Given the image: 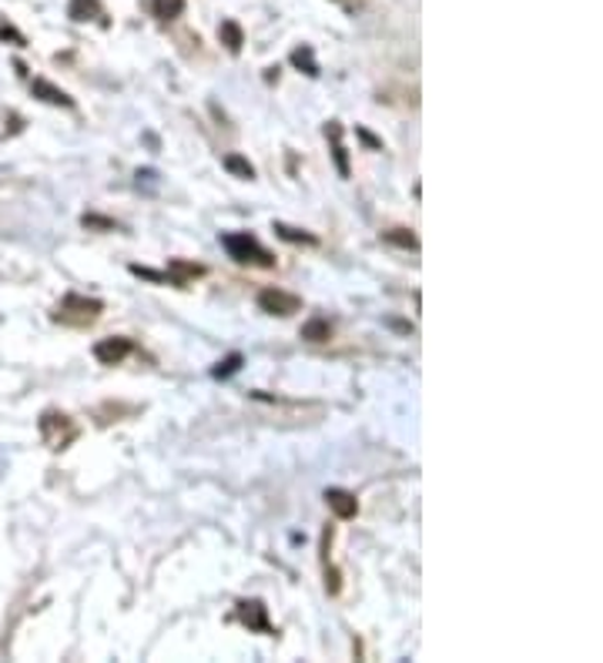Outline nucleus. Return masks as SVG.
<instances>
[{"label":"nucleus","instance_id":"obj_1","mask_svg":"<svg viewBox=\"0 0 603 663\" xmlns=\"http://www.w3.org/2000/svg\"><path fill=\"white\" fill-rule=\"evenodd\" d=\"M101 316H104V301H101V298H91V295H81V292H68V295L54 306V312H50L54 322L75 325V329L94 325Z\"/></svg>","mask_w":603,"mask_h":663},{"label":"nucleus","instance_id":"obj_2","mask_svg":"<svg viewBox=\"0 0 603 663\" xmlns=\"http://www.w3.org/2000/svg\"><path fill=\"white\" fill-rule=\"evenodd\" d=\"M221 249L238 265H255V268H275V255L262 245V241L249 231H225Z\"/></svg>","mask_w":603,"mask_h":663},{"label":"nucleus","instance_id":"obj_3","mask_svg":"<svg viewBox=\"0 0 603 663\" xmlns=\"http://www.w3.org/2000/svg\"><path fill=\"white\" fill-rule=\"evenodd\" d=\"M37 430H41V439L50 446V449H68L75 439H78V422L68 415V412H57V409H47L44 415H41V422H37Z\"/></svg>","mask_w":603,"mask_h":663},{"label":"nucleus","instance_id":"obj_4","mask_svg":"<svg viewBox=\"0 0 603 663\" xmlns=\"http://www.w3.org/2000/svg\"><path fill=\"white\" fill-rule=\"evenodd\" d=\"M255 301H259V309H262L265 316H278V319H288V316H295V312L302 309V298H298V295L282 292V288H275V285L262 288Z\"/></svg>","mask_w":603,"mask_h":663},{"label":"nucleus","instance_id":"obj_5","mask_svg":"<svg viewBox=\"0 0 603 663\" xmlns=\"http://www.w3.org/2000/svg\"><path fill=\"white\" fill-rule=\"evenodd\" d=\"M94 358L101 362V366H121L132 352H135V342L128 335H107L101 342H94Z\"/></svg>","mask_w":603,"mask_h":663},{"label":"nucleus","instance_id":"obj_6","mask_svg":"<svg viewBox=\"0 0 603 663\" xmlns=\"http://www.w3.org/2000/svg\"><path fill=\"white\" fill-rule=\"evenodd\" d=\"M238 620L246 624L249 630H255V633L275 637V627L269 620V607L262 599H238Z\"/></svg>","mask_w":603,"mask_h":663},{"label":"nucleus","instance_id":"obj_7","mask_svg":"<svg viewBox=\"0 0 603 663\" xmlns=\"http://www.w3.org/2000/svg\"><path fill=\"white\" fill-rule=\"evenodd\" d=\"M208 268L205 265H198V262H189V259H171L168 262V268H164V275H168V285H174V288H189L195 278H202Z\"/></svg>","mask_w":603,"mask_h":663},{"label":"nucleus","instance_id":"obj_8","mask_svg":"<svg viewBox=\"0 0 603 663\" xmlns=\"http://www.w3.org/2000/svg\"><path fill=\"white\" fill-rule=\"evenodd\" d=\"M342 135H345L342 121H329V125H326V138H329V145H332L335 171H339V178H349V174H352V164H349V151H345V145H342Z\"/></svg>","mask_w":603,"mask_h":663},{"label":"nucleus","instance_id":"obj_9","mask_svg":"<svg viewBox=\"0 0 603 663\" xmlns=\"http://www.w3.org/2000/svg\"><path fill=\"white\" fill-rule=\"evenodd\" d=\"M326 506L339 516V519H352L359 513V500L349 493V490H339V487H329L326 490Z\"/></svg>","mask_w":603,"mask_h":663},{"label":"nucleus","instance_id":"obj_10","mask_svg":"<svg viewBox=\"0 0 603 663\" xmlns=\"http://www.w3.org/2000/svg\"><path fill=\"white\" fill-rule=\"evenodd\" d=\"M31 91H34V98H41L44 104H54V107H75V98H71L68 91H60L57 84H50V81H44V78L31 81Z\"/></svg>","mask_w":603,"mask_h":663},{"label":"nucleus","instance_id":"obj_11","mask_svg":"<svg viewBox=\"0 0 603 663\" xmlns=\"http://www.w3.org/2000/svg\"><path fill=\"white\" fill-rule=\"evenodd\" d=\"M272 231L282 238V241H288V245H319V235H312V231H306V228H295V225H285V221H275L272 225Z\"/></svg>","mask_w":603,"mask_h":663},{"label":"nucleus","instance_id":"obj_12","mask_svg":"<svg viewBox=\"0 0 603 663\" xmlns=\"http://www.w3.org/2000/svg\"><path fill=\"white\" fill-rule=\"evenodd\" d=\"M68 18H71V21H78V24H84V21H101V24H107V21H104V8H101V0H71Z\"/></svg>","mask_w":603,"mask_h":663},{"label":"nucleus","instance_id":"obj_13","mask_svg":"<svg viewBox=\"0 0 603 663\" xmlns=\"http://www.w3.org/2000/svg\"><path fill=\"white\" fill-rule=\"evenodd\" d=\"M383 241H386V245L406 249V252H419V238H416L412 228H386V231H383Z\"/></svg>","mask_w":603,"mask_h":663},{"label":"nucleus","instance_id":"obj_14","mask_svg":"<svg viewBox=\"0 0 603 663\" xmlns=\"http://www.w3.org/2000/svg\"><path fill=\"white\" fill-rule=\"evenodd\" d=\"M292 65H295L298 71H306L309 78H319V60H316V50H312L309 44H302V47L292 50Z\"/></svg>","mask_w":603,"mask_h":663},{"label":"nucleus","instance_id":"obj_15","mask_svg":"<svg viewBox=\"0 0 603 663\" xmlns=\"http://www.w3.org/2000/svg\"><path fill=\"white\" fill-rule=\"evenodd\" d=\"M302 339H306V342H316V345L329 342V339H332V325H329V319H322V316L309 319L306 325H302Z\"/></svg>","mask_w":603,"mask_h":663},{"label":"nucleus","instance_id":"obj_16","mask_svg":"<svg viewBox=\"0 0 603 663\" xmlns=\"http://www.w3.org/2000/svg\"><path fill=\"white\" fill-rule=\"evenodd\" d=\"M185 0H151V14L158 18V21H178L181 14H185Z\"/></svg>","mask_w":603,"mask_h":663},{"label":"nucleus","instance_id":"obj_17","mask_svg":"<svg viewBox=\"0 0 603 663\" xmlns=\"http://www.w3.org/2000/svg\"><path fill=\"white\" fill-rule=\"evenodd\" d=\"M218 37H221V44H225L231 54H241V44H246V34H241V24H238V21H221Z\"/></svg>","mask_w":603,"mask_h":663},{"label":"nucleus","instance_id":"obj_18","mask_svg":"<svg viewBox=\"0 0 603 663\" xmlns=\"http://www.w3.org/2000/svg\"><path fill=\"white\" fill-rule=\"evenodd\" d=\"M225 171L231 178H241V181H252L255 178V164L249 158H241V155H225Z\"/></svg>","mask_w":603,"mask_h":663},{"label":"nucleus","instance_id":"obj_19","mask_svg":"<svg viewBox=\"0 0 603 663\" xmlns=\"http://www.w3.org/2000/svg\"><path fill=\"white\" fill-rule=\"evenodd\" d=\"M241 362H246V355H241V352H231V355H225V358L218 362V366L212 369V376H215V379H231V376L241 369Z\"/></svg>","mask_w":603,"mask_h":663},{"label":"nucleus","instance_id":"obj_20","mask_svg":"<svg viewBox=\"0 0 603 663\" xmlns=\"http://www.w3.org/2000/svg\"><path fill=\"white\" fill-rule=\"evenodd\" d=\"M81 225H84L88 231H117V228H121L117 221H111V218H104V215H84Z\"/></svg>","mask_w":603,"mask_h":663},{"label":"nucleus","instance_id":"obj_21","mask_svg":"<svg viewBox=\"0 0 603 663\" xmlns=\"http://www.w3.org/2000/svg\"><path fill=\"white\" fill-rule=\"evenodd\" d=\"M135 178H138V188H141V192H148V195L158 192V171H155V168H141Z\"/></svg>","mask_w":603,"mask_h":663},{"label":"nucleus","instance_id":"obj_22","mask_svg":"<svg viewBox=\"0 0 603 663\" xmlns=\"http://www.w3.org/2000/svg\"><path fill=\"white\" fill-rule=\"evenodd\" d=\"M132 275L148 278V282H158V285H164V282H168V275H164V272H155V268H145V265H132Z\"/></svg>","mask_w":603,"mask_h":663},{"label":"nucleus","instance_id":"obj_23","mask_svg":"<svg viewBox=\"0 0 603 663\" xmlns=\"http://www.w3.org/2000/svg\"><path fill=\"white\" fill-rule=\"evenodd\" d=\"M355 135H359V138H362V141H366V145H369V148H373V151H383V141H379V138H376V135H369V132H366V128H355Z\"/></svg>","mask_w":603,"mask_h":663},{"label":"nucleus","instance_id":"obj_24","mask_svg":"<svg viewBox=\"0 0 603 663\" xmlns=\"http://www.w3.org/2000/svg\"><path fill=\"white\" fill-rule=\"evenodd\" d=\"M0 37H4V41L11 37V41H14L18 47H24V44H27V41H24V34H18V31H14L11 24H8V27H4V24H0Z\"/></svg>","mask_w":603,"mask_h":663},{"label":"nucleus","instance_id":"obj_25","mask_svg":"<svg viewBox=\"0 0 603 663\" xmlns=\"http://www.w3.org/2000/svg\"><path fill=\"white\" fill-rule=\"evenodd\" d=\"M335 4H339V8H345V11H355V8L366 4V0H335Z\"/></svg>","mask_w":603,"mask_h":663}]
</instances>
